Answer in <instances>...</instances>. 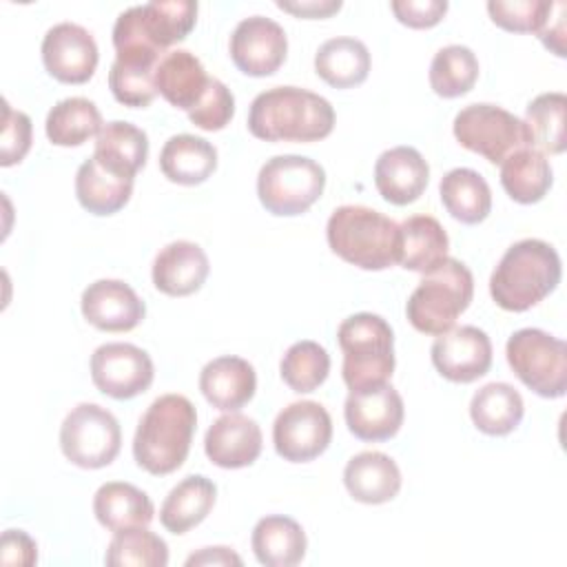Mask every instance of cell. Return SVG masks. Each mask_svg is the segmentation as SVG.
<instances>
[{"instance_id": "44dd1931", "label": "cell", "mask_w": 567, "mask_h": 567, "mask_svg": "<svg viewBox=\"0 0 567 567\" xmlns=\"http://www.w3.org/2000/svg\"><path fill=\"white\" fill-rule=\"evenodd\" d=\"M210 264L204 248L195 241H171L166 244L153 261V286L168 297H188L197 292L206 277Z\"/></svg>"}, {"instance_id": "c3c4849f", "label": "cell", "mask_w": 567, "mask_h": 567, "mask_svg": "<svg viewBox=\"0 0 567 567\" xmlns=\"http://www.w3.org/2000/svg\"><path fill=\"white\" fill-rule=\"evenodd\" d=\"M186 565H241V558L228 547H204L186 558Z\"/></svg>"}, {"instance_id": "f546056e", "label": "cell", "mask_w": 567, "mask_h": 567, "mask_svg": "<svg viewBox=\"0 0 567 567\" xmlns=\"http://www.w3.org/2000/svg\"><path fill=\"white\" fill-rule=\"evenodd\" d=\"M215 498L217 487L210 478L202 474L186 476L164 498L159 507V523L171 534H186L210 514Z\"/></svg>"}, {"instance_id": "8992f818", "label": "cell", "mask_w": 567, "mask_h": 567, "mask_svg": "<svg viewBox=\"0 0 567 567\" xmlns=\"http://www.w3.org/2000/svg\"><path fill=\"white\" fill-rule=\"evenodd\" d=\"M337 341L343 352L341 374L350 392L388 383L394 372V334L383 317L357 312L343 319Z\"/></svg>"}, {"instance_id": "ee69618b", "label": "cell", "mask_w": 567, "mask_h": 567, "mask_svg": "<svg viewBox=\"0 0 567 567\" xmlns=\"http://www.w3.org/2000/svg\"><path fill=\"white\" fill-rule=\"evenodd\" d=\"M31 148V117L2 102V135H0V166H13L24 159Z\"/></svg>"}, {"instance_id": "d6a6232c", "label": "cell", "mask_w": 567, "mask_h": 567, "mask_svg": "<svg viewBox=\"0 0 567 567\" xmlns=\"http://www.w3.org/2000/svg\"><path fill=\"white\" fill-rule=\"evenodd\" d=\"M133 193V179L102 168L93 157L80 164L75 173V197L93 215H113L122 210Z\"/></svg>"}, {"instance_id": "7402d4cb", "label": "cell", "mask_w": 567, "mask_h": 567, "mask_svg": "<svg viewBox=\"0 0 567 567\" xmlns=\"http://www.w3.org/2000/svg\"><path fill=\"white\" fill-rule=\"evenodd\" d=\"M199 390L213 408L237 412L255 396L257 374L255 368L241 357H217L202 368Z\"/></svg>"}, {"instance_id": "9c48e42d", "label": "cell", "mask_w": 567, "mask_h": 567, "mask_svg": "<svg viewBox=\"0 0 567 567\" xmlns=\"http://www.w3.org/2000/svg\"><path fill=\"white\" fill-rule=\"evenodd\" d=\"M514 374L538 396L558 399L567 390V343L538 328L516 330L505 346Z\"/></svg>"}, {"instance_id": "74e56055", "label": "cell", "mask_w": 567, "mask_h": 567, "mask_svg": "<svg viewBox=\"0 0 567 567\" xmlns=\"http://www.w3.org/2000/svg\"><path fill=\"white\" fill-rule=\"evenodd\" d=\"M478 80V60L463 44L439 49L430 64V86L441 97H461L474 89Z\"/></svg>"}, {"instance_id": "d4e9b609", "label": "cell", "mask_w": 567, "mask_h": 567, "mask_svg": "<svg viewBox=\"0 0 567 567\" xmlns=\"http://www.w3.org/2000/svg\"><path fill=\"white\" fill-rule=\"evenodd\" d=\"M102 168L135 179L148 157V137L142 128L128 122H109L95 137V151L91 155Z\"/></svg>"}, {"instance_id": "5bb4252c", "label": "cell", "mask_w": 567, "mask_h": 567, "mask_svg": "<svg viewBox=\"0 0 567 567\" xmlns=\"http://www.w3.org/2000/svg\"><path fill=\"white\" fill-rule=\"evenodd\" d=\"M235 66L250 78L277 73L288 53V40L281 24L266 16L244 18L228 42Z\"/></svg>"}, {"instance_id": "6da1fadb", "label": "cell", "mask_w": 567, "mask_h": 567, "mask_svg": "<svg viewBox=\"0 0 567 567\" xmlns=\"http://www.w3.org/2000/svg\"><path fill=\"white\" fill-rule=\"evenodd\" d=\"M332 104L299 86L261 91L248 109V131L266 142H317L332 133Z\"/></svg>"}, {"instance_id": "603a6c76", "label": "cell", "mask_w": 567, "mask_h": 567, "mask_svg": "<svg viewBox=\"0 0 567 567\" xmlns=\"http://www.w3.org/2000/svg\"><path fill=\"white\" fill-rule=\"evenodd\" d=\"M343 485L350 496L365 505L392 501L401 489L399 465L383 452H359L343 470Z\"/></svg>"}, {"instance_id": "ab89813d", "label": "cell", "mask_w": 567, "mask_h": 567, "mask_svg": "<svg viewBox=\"0 0 567 567\" xmlns=\"http://www.w3.org/2000/svg\"><path fill=\"white\" fill-rule=\"evenodd\" d=\"M104 563L111 567H166L168 545L146 527H128L113 534Z\"/></svg>"}, {"instance_id": "d6986e66", "label": "cell", "mask_w": 567, "mask_h": 567, "mask_svg": "<svg viewBox=\"0 0 567 567\" xmlns=\"http://www.w3.org/2000/svg\"><path fill=\"white\" fill-rule=\"evenodd\" d=\"M261 430L255 419L228 412L213 421L204 436V452L208 461L224 470H239L252 465L261 454Z\"/></svg>"}, {"instance_id": "277c9868", "label": "cell", "mask_w": 567, "mask_h": 567, "mask_svg": "<svg viewBox=\"0 0 567 567\" xmlns=\"http://www.w3.org/2000/svg\"><path fill=\"white\" fill-rule=\"evenodd\" d=\"M330 250L361 270H385L399 264V224L368 206H339L326 224Z\"/></svg>"}, {"instance_id": "4fadbf2b", "label": "cell", "mask_w": 567, "mask_h": 567, "mask_svg": "<svg viewBox=\"0 0 567 567\" xmlns=\"http://www.w3.org/2000/svg\"><path fill=\"white\" fill-rule=\"evenodd\" d=\"M155 370L146 350L133 343H104L91 354V379L95 388L117 401L146 392Z\"/></svg>"}, {"instance_id": "60d3db41", "label": "cell", "mask_w": 567, "mask_h": 567, "mask_svg": "<svg viewBox=\"0 0 567 567\" xmlns=\"http://www.w3.org/2000/svg\"><path fill=\"white\" fill-rule=\"evenodd\" d=\"M279 372L284 383L292 392H299V394L315 392L328 379L330 354L317 341H310V339L297 341L286 350L279 363Z\"/></svg>"}, {"instance_id": "52a82bcc", "label": "cell", "mask_w": 567, "mask_h": 567, "mask_svg": "<svg viewBox=\"0 0 567 567\" xmlns=\"http://www.w3.org/2000/svg\"><path fill=\"white\" fill-rule=\"evenodd\" d=\"M474 297V277L470 268L447 257L439 268L425 272L419 286L412 290L405 315L412 328L423 334H443L452 330L461 312L467 310Z\"/></svg>"}, {"instance_id": "b9f144b4", "label": "cell", "mask_w": 567, "mask_h": 567, "mask_svg": "<svg viewBox=\"0 0 567 567\" xmlns=\"http://www.w3.org/2000/svg\"><path fill=\"white\" fill-rule=\"evenodd\" d=\"M554 2L547 0H489L492 22L512 33H540Z\"/></svg>"}, {"instance_id": "bcb514c9", "label": "cell", "mask_w": 567, "mask_h": 567, "mask_svg": "<svg viewBox=\"0 0 567 567\" xmlns=\"http://www.w3.org/2000/svg\"><path fill=\"white\" fill-rule=\"evenodd\" d=\"M38 560L35 540L22 529H7L0 540V563L2 565H33Z\"/></svg>"}, {"instance_id": "3957f363", "label": "cell", "mask_w": 567, "mask_h": 567, "mask_svg": "<svg viewBox=\"0 0 567 567\" xmlns=\"http://www.w3.org/2000/svg\"><path fill=\"white\" fill-rule=\"evenodd\" d=\"M560 257L543 239H520L501 257L489 277V295L507 312H525L560 284Z\"/></svg>"}, {"instance_id": "e0dca14e", "label": "cell", "mask_w": 567, "mask_h": 567, "mask_svg": "<svg viewBox=\"0 0 567 567\" xmlns=\"http://www.w3.org/2000/svg\"><path fill=\"white\" fill-rule=\"evenodd\" d=\"M343 416L348 430L359 441H388L401 430L405 408L401 394L390 383H381L350 392L343 405Z\"/></svg>"}, {"instance_id": "5b68a950", "label": "cell", "mask_w": 567, "mask_h": 567, "mask_svg": "<svg viewBox=\"0 0 567 567\" xmlns=\"http://www.w3.org/2000/svg\"><path fill=\"white\" fill-rule=\"evenodd\" d=\"M197 22V2L155 0L122 11L113 24L115 55L162 60L168 47L186 40Z\"/></svg>"}, {"instance_id": "1f68e13d", "label": "cell", "mask_w": 567, "mask_h": 567, "mask_svg": "<svg viewBox=\"0 0 567 567\" xmlns=\"http://www.w3.org/2000/svg\"><path fill=\"white\" fill-rule=\"evenodd\" d=\"M551 182L549 159L534 146H523L501 162V186L518 204L540 202Z\"/></svg>"}, {"instance_id": "d590c367", "label": "cell", "mask_w": 567, "mask_h": 567, "mask_svg": "<svg viewBox=\"0 0 567 567\" xmlns=\"http://www.w3.org/2000/svg\"><path fill=\"white\" fill-rule=\"evenodd\" d=\"M102 115L86 97H64L51 106L44 131L55 146H80L102 131Z\"/></svg>"}, {"instance_id": "f6af8a7d", "label": "cell", "mask_w": 567, "mask_h": 567, "mask_svg": "<svg viewBox=\"0 0 567 567\" xmlns=\"http://www.w3.org/2000/svg\"><path fill=\"white\" fill-rule=\"evenodd\" d=\"M396 20L410 29H430L447 13L445 0H394L390 4Z\"/></svg>"}, {"instance_id": "8fae6325", "label": "cell", "mask_w": 567, "mask_h": 567, "mask_svg": "<svg viewBox=\"0 0 567 567\" xmlns=\"http://www.w3.org/2000/svg\"><path fill=\"white\" fill-rule=\"evenodd\" d=\"M62 454L82 470H100L115 461L122 447L117 419L97 403L75 405L60 427Z\"/></svg>"}, {"instance_id": "836d02e7", "label": "cell", "mask_w": 567, "mask_h": 567, "mask_svg": "<svg viewBox=\"0 0 567 567\" xmlns=\"http://www.w3.org/2000/svg\"><path fill=\"white\" fill-rule=\"evenodd\" d=\"M523 396L509 383L483 385L470 403V416L478 432L487 436H505L523 421Z\"/></svg>"}, {"instance_id": "f1b7e54d", "label": "cell", "mask_w": 567, "mask_h": 567, "mask_svg": "<svg viewBox=\"0 0 567 567\" xmlns=\"http://www.w3.org/2000/svg\"><path fill=\"white\" fill-rule=\"evenodd\" d=\"M401 257L399 264L412 272H432L447 259L450 239L441 221L432 215H414L399 224Z\"/></svg>"}, {"instance_id": "7a4b0ae2", "label": "cell", "mask_w": 567, "mask_h": 567, "mask_svg": "<svg viewBox=\"0 0 567 567\" xmlns=\"http://www.w3.org/2000/svg\"><path fill=\"white\" fill-rule=\"evenodd\" d=\"M197 425L195 405L184 394H162L142 414L133 436V458L148 474L182 467Z\"/></svg>"}, {"instance_id": "ac0fdd59", "label": "cell", "mask_w": 567, "mask_h": 567, "mask_svg": "<svg viewBox=\"0 0 567 567\" xmlns=\"http://www.w3.org/2000/svg\"><path fill=\"white\" fill-rule=\"evenodd\" d=\"M80 306L84 319L104 332H128L137 328L146 315L144 301L120 279H97L89 284Z\"/></svg>"}, {"instance_id": "7c38bea8", "label": "cell", "mask_w": 567, "mask_h": 567, "mask_svg": "<svg viewBox=\"0 0 567 567\" xmlns=\"http://www.w3.org/2000/svg\"><path fill=\"white\" fill-rule=\"evenodd\" d=\"M332 439V419L317 401L286 405L272 423L277 454L290 463H308L323 454Z\"/></svg>"}, {"instance_id": "4316f807", "label": "cell", "mask_w": 567, "mask_h": 567, "mask_svg": "<svg viewBox=\"0 0 567 567\" xmlns=\"http://www.w3.org/2000/svg\"><path fill=\"white\" fill-rule=\"evenodd\" d=\"M250 545L255 558L266 567H295L306 556V532L303 527L281 514H270L257 520Z\"/></svg>"}, {"instance_id": "9a60e30c", "label": "cell", "mask_w": 567, "mask_h": 567, "mask_svg": "<svg viewBox=\"0 0 567 567\" xmlns=\"http://www.w3.org/2000/svg\"><path fill=\"white\" fill-rule=\"evenodd\" d=\"M42 62L51 78L64 84H84L97 66V44L93 35L75 24H53L42 38Z\"/></svg>"}, {"instance_id": "cb8c5ba5", "label": "cell", "mask_w": 567, "mask_h": 567, "mask_svg": "<svg viewBox=\"0 0 567 567\" xmlns=\"http://www.w3.org/2000/svg\"><path fill=\"white\" fill-rule=\"evenodd\" d=\"M208 75L199 58L186 49H175L162 55L155 69L157 93L175 109L190 111L208 86Z\"/></svg>"}, {"instance_id": "83f0119b", "label": "cell", "mask_w": 567, "mask_h": 567, "mask_svg": "<svg viewBox=\"0 0 567 567\" xmlns=\"http://www.w3.org/2000/svg\"><path fill=\"white\" fill-rule=\"evenodd\" d=\"M93 514L102 527L120 532L128 527H146L153 520L155 507L148 494L140 487L124 481H111L97 487L93 496Z\"/></svg>"}, {"instance_id": "8d00e7d4", "label": "cell", "mask_w": 567, "mask_h": 567, "mask_svg": "<svg viewBox=\"0 0 567 567\" xmlns=\"http://www.w3.org/2000/svg\"><path fill=\"white\" fill-rule=\"evenodd\" d=\"M565 113L567 97L560 91L536 95L525 109V124L532 146L543 155H558L565 151Z\"/></svg>"}, {"instance_id": "7dc6e473", "label": "cell", "mask_w": 567, "mask_h": 567, "mask_svg": "<svg viewBox=\"0 0 567 567\" xmlns=\"http://www.w3.org/2000/svg\"><path fill=\"white\" fill-rule=\"evenodd\" d=\"M341 0H297V2H284L279 0L277 7L281 11H288L297 18H308V20H315V18H328L332 13H337L341 9Z\"/></svg>"}, {"instance_id": "30bf717a", "label": "cell", "mask_w": 567, "mask_h": 567, "mask_svg": "<svg viewBox=\"0 0 567 567\" xmlns=\"http://www.w3.org/2000/svg\"><path fill=\"white\" fill-rule=\"evenodd\" d=\"M456 142L483 155L492 164H501L507 155L523 146H532L527 124L514 113L496 104H467L452 124Z\"/></svg>"}, {"instance_id": "ffe728a7", "label": "cell", "mask_w": 567, "mask_h": 567, "mask_svg": "<svg viewBox=\"0 0 567 567\" xmlns=\"http://www.w3.org/2000/svg\"><path fill=\"white\" fill-rule=\"evenodd\" d=\"M430 182V166L412 146H394L379 155L374 164V186L379 195L394 204L416 202Z\"/></svg>"}, {"instance_id": "f35d334b", "label": "cell", "mask_w": 567, "mask_h": 567, "mask_svg": "<svg viewBox=\"0 0 567 567\" xmlns=\"http://www.w3.org/2000/svg\"><path fill=\"white\" fill-rule=\"evenodd\" d=\"M159 60L151 58H126L115 55V62L109 71V89L113 97L131 109L148 106L155 95V69Z\"/></svg>"}, {"instance_id": "7bdbcfd3", "label": "cell", "mask_w": 567, "mask_h": 567, "mask_svg": "<svg viewBox=\"0 0 567 567\" xmlns=\"http://www.w3.org/2000/svg\"><path fill=\"white\" fill-rule=\"evenodd\" d=\"M235 115V97L230 89L217 80L210 78L208 86L202 95V100L188 111V120L202 128V131H221Z\"/></svg>"}, {"instance_id": "484cf974", "label": "cell", "mask_w": 567, "mask_h": 567, "mask_svg": "<svg viewBox=\"0 0 567 567\" xmlns=\"http://www.w3.org/2000/svg\"><path fill=\"white\" fill-rule=\"evenodd\" d=\"M217 168V148L204 137L179 133L164 142L159 151V171L173 184L197 186Z\"/></svg>"}, {"instance_id": "2e32d148", "label": "cell", "mask_w": 567, "mask_h": 567, "mask_svg": "<svg viewBox=\"0 0 567 567\" xmlns=\"http://www.w3.org/2000/svg\"><path fill=\"white\" fill-rule=\"evenodd\" d=\"M432 363L454 383H472L492 365V341L476 326H461L439 334L432 343Z\"/></svg>"}, {"instance_id": "4dcf8cb0", "label": "cell", "mask_w": 567, "mask_h": 567, "mask_svg": "<svg viewBox=\"0 0 567 567\" xmlns=\"http://www.w3.org/2000/svg\"><path fill=\"white\" fill-rule=\"evenodd\" d=\"M317 75L334 89H352L370 73V51L357 38H330L315 53Z\"/></svg>"}, {"instance_id": "e575fe53", "label": "cell", "mask_w": 567, "mask_h": 567, "mask_svg": "<svg viewBox=\"0 0 567 567\" xmlns=\"http://www.w3.org/2000/svg\"><path fill=\"white\" fill-rule=\"evenodd\" d=\"M445 210L461 224H478L492 210V190L485 177L472 168H452L439 184Z\"/></svg>"}, {"instance_id": "ba28073f", "label": "cell", "mask_w": 567, "mask_h": 567, "mask_svg": "<svg viewBox=\"0 0 567 567\" xmlns=\"http://www.w3.org/2000/svg\"><path fill=\"white\" fill-rule=\"evenodd\" d=\"M326 188V171L303 155H275L257 175V197L277 217L306 213Z\"/></svg>"}]
</instances>
